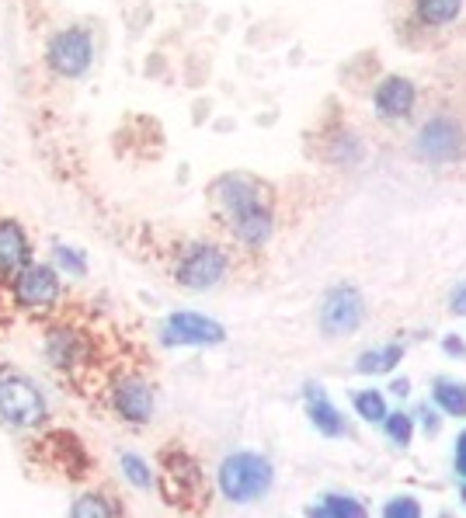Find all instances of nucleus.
Wrapping results in <instances>:
<instances>
[{
    "instance_id": "nucleus-3",
    "label": "nucleus",
    "mask_w": 466,
    "mask_h": 518,
    "mask_svg": "<svg viewBox=\"0 0 466 518\" xmlns=\"http://www.w3.org/2000/svg\"><path fill=\"white\" fill-rule=\"evenodd\" d=\"M227 268H230L227 251L199 240V244H188L181 251L178 265H174V279H178V286L192 289V293H206V289H216L227 279Z\"/></svg>"
},
{
    "instance_id": "nucleus-12",
    "label": "nucleus",
    "mask_w": 466,
    "mask_h": 518,
    "mask_svg": "<svg viewBox=\"0 0 466 518\" xmlns=\"http://www.w3.org/2000/svg\"><path fill=\"white\" fill-rule=\"evenodd\" d=\"M414 101H418V91L407 77H383L380 87L373 94V108L383 122H400L411 115Z\"/></svg>"
},
{
    "instance_id": "nucleus-8",
    "label": "nucleus",
    "mask_w": 466,
    "mask_h": 518,
    "mask_svg": "<svg viewBox=\"0 0 466 518\" xmlns=\"http://www.w3.org/2000/svg\"><path fill=\"white\" fill-rule=\"evenodd\" d=\"M213 202L227 223L237 220L240 213H247V209L254 206H272V202H268V185L251 178V174H223V178H216Z\"/></svg>"
},
{
    "instance_id": "nucleus-18",
    "label": "nucleus",
    "mask_w": 466,
    "mask_h": 518,
    "mask_svg": "<svg viewBox=\"0 0 466 518\" xmlns=\"http://www.w3.org/2000/svg\"><path fill=\"white\" fill-rule=\"evenodd\" d=\"M463 11V0H414V14H418L421 25L428 28H442L453 25Z\"/></svg>"
},
{
    "instance_id": "nucleus-17",
    "label": "nucleus",
    "mask_w": 466,
    "mask_h": 518,
    "mask_svg": "<svg viewBox=\"0 0 466 518\" xmlns=\"http://www.w3.org/2000/svg\"><path fill=\"white\" fill-rule=\"evenodd\" d=\"M432 400L449 418H466V383L453 376H439L432 383Z\"/></svg>"
},
{
    "instance_id": "nucleus-23",
    "label": "nucleus",
    "mask_w": 466,
    "mask_h": 518,
    "mask_svg": "<svg viewBox=\"0 0 466 518\" xmlns=\"http://www.w3.org/2000/svg\"><path fill=\"white\" fill-rule=\"evenodd\" d=\"M355 411H359V418L366 421H383L387 418V397H383L380 390H362L355 393Z\"/></svg>"
},
{
    "instance_id": "nucleus-30",
    "label": "nucleus",
    "mask_w": 466,
    "mask_h": 518,
    "mask_svg": "<svg viewBox=\"0 0 466 518\" xmlns=\"http://www.w3.org/2000/svg\"><path fill=\"white\" fill-rule=\"evenodd\" d=\"M456 473L466 477V432H460V439H456Z\"/></svg>"
},
{
    "instance_id": "nucleus-31",
    "label": "nucleus",
    "mask_w": 466,
    "mask_h": 518,
    "mask_svg": "<svg viewBox=\"0 0 466 518\" xmlns=\"http://www.w3.org/2000/svg\"><path fill=\"white\" fill-rule=\"evenodd\" d=\"M453 313L466 317V282L463 286H456V293H453Z\"/></svg>"
},
{
    "instance_id": "nucleus-11",
    "label": "nucleus",
    "mask_w": 466,
    "mask_h": 518,
    "mask_svg": "<svg viewBox=\"0 0 466 518\" xmlns=\"http://www.w3.org/2000/svg\"><path fill=\"white\" fill-rule=\"evenodd\" d=\"M112 407L129 425H147L154 418V386L140 376H122L112 386Z\"/></svg>"
},
{
    "instance_id": "nucleus-26",
    "label": "nucleus",
    "mask_w": 466,
    "mask_h": 518,
    "mask_svg": "<svg viewBox=\"0 0 466 518\" xmlns=\"http://www.w3.org/2000/svg\"><path fill=\"white\" fill-rule=\"evenodd\" d=\"M53 258H56V265H60L67 275H77V279H80V275H87V261H84V254H80L77 247H63L60 244L53 251Z\"/></svg>"
},
{
    "instance_id": "nucleus-5",
    "label": "nucleus",
    "mask_w": 466,
    "mask_h": 518,
    "mask_svg": "<svg viewBox=\"0 0 466 518\" xmlns=\"http://www.w3.org/2000/svg\"><path fill=\"white\" fill-rule=\"evenodd\" d=\"M11 296L21 310L28 313H49L63 296V286H60V272L53 265H28L14 275L11 282Z\"/></svg>"
},
{
    "instance_id": "nucleus-22",
    "label": "nucleus",
    "mask_w": 466,
    "mask_h": 518,
    "mask_svg": "<svg viewBox=\"0 0 466 518\" xmlns=\"http://www.w3.org/2000/svg\"><path fill=\"white\" fill-rule=\"evenodd\" d=\"M112 498H105V494H84V498L74 501V508H70V515L74 518H105V515H122V505H108Z\"/></svg>"
},
{
    "instance_id": "nucleus-33",
    "label": "nucleus",
    "mask_w": 466,
    "mask_h": 518,
    "mask_svg": "<svg viewBox=\"0 0 466 518\" xmlns=\"http://www.w3.org/2000/svg\"><path fill=\"white\" fill-rule=\"evenodd\" d=\"M463 501H466V484H463Z\"/></svg>"
},
{
    "instance_id": "nucleus-1",
    "label": "nucleus",
    "mask_w": 466,
    "mask_h": 518,
    "mask_svg": "<svg viewBox=\"0 0 466 518\" xmlns=\"http://www.w3.org/2000/svg\"><path fill=\"white\" fill-rule=\"evenodd\" d=\"M160 494L171 508H195L209 498L206 473L199 459L188 456L178 445H167L160 452Z\"/></svg>"
},
{
    "instance_id": "nucleus-4",
    "label": "nucleus",
    "mask_w": 466,
    "mask_h": 518,
    "mask_svg": "<svg viewBox=\"0 0 466 518\" xmlns=\"http://www.w3.org/2000/svg\"><path fill=\"white\" fill-rule=\"evenodd\" d=\"M0 418L11 428H35L46 421V397L28 376H0Z\"/></svg>"
},
{
    "instance_id": "nucleus-24",
    "label": "nucleus",
    "mask_w": 466,
    "mask_h": 518,
    "mask_svg": "<svg viewBox=\"0 0 466 518\" xmlns=\"http://www.w3.org/2000/svg\"><path fill=\"white\" fill-rule=\"evenodd\" d=\"M122 473H126L129 484L140 487V491H147V487L157 484V477L150 473V466L143 463L140 456H133V452H126V456H122Z\"/></svg>"
},
{
    "instance_id": "nucleus-2",
    "label": "nucleus",
    "mask_w": 466,
    "mask_h": 518,
    "mask_svg": "<svg viewBox=\"0 0 466 518\" xmlns=\"http://www.w3.org/2000/svg\"><path fill=\"white\" fill-rule=\"evenodd\" d=\"M275 470L258 452H233L220 463V494L233 505H254L272 491Z\"/></svg>"
},
{
    "instance_id": "nucleus-19",
    "label": "nucleus",
    "mask_w": 466,
    "mask_h": 518,
    "mask_svg": "<svg viewBox=\"0 0 466 518\" xmlns=\"http://www.w3.org/2000/svg\"><path fill=\"white\" fill-rule=\"evenodd\" d=\"M400 359H404V348H400V345L369 348V352L359 355V362H355V372H362V376H383V372L397 369Z\"/></svg>"
},
{
    "instance_id": "nucleus-28",
    "label": "nucleus",
    "mask_w": 466,
    "mask_h": 518,
    "mask_svg": "<svg viewBox=\"0 0 466 518\" xmlns=\"http://www.w3.org/2000/svg\"><path fill=\"white\" fill-rule=\"evenodd\" d=\"M418 418H421V428H425V435H439L442 418L432 411V407H428V404H421V407H418Z\"/></svg>"
},
{
    "instance_id": "nucleus-14",
    "label": "nucleus",
    "mask_w": 466,
    "mask_h": 518,
    "mask_svg": "<svg viewBox=\"0 0 466 518\" xmlns=\"http://www.w3.org/2000/svg\"><path fill=\"white\" fill-rule=\"evenodd\" d=\"M84 355H87V341L74 327H53L46 334V359L56 369H77L84 362Z\"/></svg>"
},
{
    "instance_id": "nucleus-29",
    "label": "nucleus",
    "mask_w": 466,
    "mask_h": 518,
    "mask_svg": "<svg viewBox=\"0 0 466 518\" xmlns=\"http://www.w3.org/2000/svg\"><path fill=\"white\" fill-rule=\"evenodd\" d=\"M442 352L453 355V359H466V341L449 334V338H442Z\"/></svg>"
},
{
    "instance_id": "nucleus-16",
    "label": "nucleus",
    "mask_w": 466,
    "mask_h": 518,
    "mask_svg": "<svg viewBox=\"0 0 466 518\" xmlns=\"http://www.w3.org/2000/svg\"><path fill=\"white\" fill-rule=\"evenodd\" d=\"M230 233L240 240L244 247H265L268 237L275 230V216H272V206H254L247 213H240L237 220H230Z\"/></svg>"
},
{
    "instance_id": "nucleus-21",
    "label": "nucleus",
    "mask_w": 466,
    "mask_h": 518,
    "mask_svg": "<svg viewBox=\"0 0 466 518\" xmlns=\"http://www.w3.org/2000/svg\"><path fill=\"white\" fill-rule=\"evenodd\" d=\"M310 515H327V518H362L366 508L355 498H345V494H327L324 505H313Z\"/></svg>"
},
{
    "instance_id": "nucleus-25",
    "label": "nucleus",
    "mask_w": 466,
    "mask_h": 518,
    "mask_svg": "<svg viewBox=\"0 0 466 518\" xmlns=\"http://www.w3.org/2000/svg\"><path fill=\"white\" fill-rule=\"evenodd\" d=\"M383 425H387V439L393 445H400V449H404V445H411V439H414V418H411V414H404V411L387 414V418H383Z\"/></svg>"
},
{
    "instance_id": "nucleus-10",
    "label": "nucleus",
    "mask_w": 466,
    "mask_h": 518,
    "mask_svg": "<svg viewBox=\"0 0 466 518\" xmlns=\"http://www.w3.org/2000/svg\"><path fill=\"white\" fill-rule=\"evenodd\" d=\"M227 338L223 324L202 317V313H171L160 327V341L164 345H220Z\"/></svg>"
},
{
    "instance_id": "nucleus-32",
    "label": "nucleus",
    "mask_w": 466,
    "mask_h": 518,
    "mask_svg": "<svg viewBox=\"0 0 466 518\" xmlns=\"http://www.w3.org/2000/svg\"><path fill=\"white\" fill-rule=\"evenodd\" d=\"M390 393H393V397H407V393H411V379H404V376L393 379V383H390Z\"/></svg>"
},
{
    "instance_id": "nucleus-13",
    "label": "nucleus",
    "mask_w": 466,
    "mask_h": 518,
    "mask_svg": "<svg viewBox=\"0 0 466 518\" xmlns=\"http://www.w3.org/2000/svg\"><path fill=\"white\" fill-rule=\"evenodd\" d=\"M32 265V244L14 220H0V282H14L21 268Z\"/></svg>"
},
{
    "instance_id": "nucleus-7",
    "label": "nucleus",
    "mask_w": 466,
    "mask_h": 518,
    "mask_svg": "<svg viewBox=\"0 0 466 518\" xmlns=\"http://www.w3.org/2000/svg\"><path fill=\"white\" fill-rule=\"evenodd\" d=\"M94 46L87 28H63L49 39L46 46V67L63 80H77L91 70Z\"/></svg>"
},
{
    "instance_id": "nucleus-6",
    "label": "nucleus",
    "mask_w": 466,
    "mask_h": 518,
    "mask_svg": "<svg viewBox=\"0 0 466 518\" xmlns=\"http://www.w3.org/2000/svg\"><path fill=\"white\" fill-rule=\"evenodd\" d=\"M421 160L428 164H453L466 153V133L453 115H432L425 126L418 129V140H414Z\"/></svg>"
},
{
    "instance_id": "nucleus-9",
    "label": "nucleus",
    "mask_w": 466,
    "mask_h": 518,
    "mask_svg": "<svg viewBox=\"0 0 466 518\" xmlns=\"http://www.w3.org/2000/svg\"><path fill=\"white\" fill-rule=\"evenodd\" d=\"M362 317H366V299L355 286H334L327 289L324 303H320V331L327 338H341V334L359 331Z\"/></svg>"
},
{
    "instance_id": "nucleus-15",
    "label": "nucleus",
    "mask_w": 466,
    "mask_h": 518,
    "mask_svg": "<svg viewBox=\"0 0 466 518\" xmlns=\"http://www.w3.org/2000/svg\"><path fill=\"white\" fill-rule=\"evenodd\" d=\"M303 397H307V411H310V421L313 428H317L320 435H327V439H338V435H345V418H341L338 407L327 400L324 386L320 383H307V390H303Z\"/></svg>"
},
{
    "instance_id": "nucleus-27",
    "label": "nucleus",
    "mask_w": 466,
    "mask_h": 518,
    "mask_svg": "<svg viewBox=\"0 0 466 518\" xmlns=\"http://www.w3.org/2000/svg\"><path fill=\"white\" fill-rule=\"evenodd\" d=\"M387 518H418L421 515V505L414 498H393L387 508H383Z\"/></svg>"
},
{
    "instance_id": "nucleus-20",
    "label": "nucleus",
    "mask_w": 466,
    "mask_h": 518,
    "mask_svg": "<svg viewBox=\"0 0 466 518\" xmlns=\"http://www.w3.org/2000/svg\"><path fill=\"white\" fill-rule=\"evenodd\" d=\"M327 160L331 164H338V167H355L362 160V143H359V136H352V133H338L331 140V147H327Z\"/></svg>"
}]
</instances>
